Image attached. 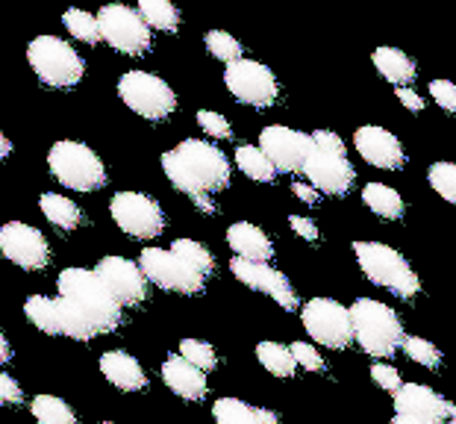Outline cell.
Here are the masks:
<instances>
[{
    "label": "cell",
    "mask_w": 456,
    "mask_h": 424,
    "mask_svg": "<svg viewBox=\"0 0 456 424\" xmlns=\"http://www.w3.org/2000/svg\"><path fill=\"white\" fill-rule=\"evenodd\" d=\"M0 254L27 272H38L51 263V245L45 233L24 221H9L0 227Z\"/></svg>",
    "instance_id": "15"
},
{
    "label": "cell",
    "mask_w": 456,
    "mask_h": 424,
    "mask_svg": "<svg viewBox=\"0 0 456 424\" xmlns=\"http://www.w3.org/2000/svg\"><path fill=\"white\" fill-rule=\"evenodd\" d=\"M171 250L180 259H186V263L203 277H209L212 268H216V257H212V250L203 248L200 242H195V239H177V242L171 245Z\"/></svg>",
    "instance_id": "32"
},
{
    "label": "cell",
    "mask_w": 456,
    "mask_h": 424,
    "mask_svg": "<svg viewBox=\"0 0 456 424\" xmlns=\"http://www.w3.org/2000/svg\"><path fill=\"white\" fill-rule=\"evenodd\" d=\"M92 272L101 277V283L110 289L118 306H135L148 298V281H144L139 263L127 257H103Z\"/></svg>",
    "instance_id": "16"
},
{
    "label": "cell",
    "mask_w": 456,
    "mask_h": 424,
    "mask_svg": "<svg viewBox=\"0 0 456 424\" xmlns=\"http://www.w3.org/2000/svg\"><path fill=\"white\" fill-rule=\"evenodd\" d=\"M292 192H295V198H297V200H304V204H309V207H313L315 200H318V192H315L313 186H309V183H295Z\"/></svg>",
    "instance_id": "46"
},
{
    "label": "cell",
    "mask_w": 456,
    "mask_h": 424,
    "mask_svg": "<svg viewBox=\"0 0 456 424\" xmlns=\"http://www.w3.org/2000/svg\"><path fill=\"white\" fill-rule=\"evenodd\" d=\"M444 424H456V419H451V421H444Z\"/></svg>",
    "instance_id": "51"
},
{
    "label": "cell",
    "mask_w": 456,
    "mask_h": 424,
    "mask_svg": "<svg viewBox=\"0 0 456 424\" xmlns=\"http://www.w3.org/2000/svg\"><path fill=\"white\" fill-rule=\"evenodd\" d=\"M347 313H351L354 339L368 356H395L397 348L403 345L406 333H403L401 318H397V313L392 306H386L383 301L359 298Z\"/></svg>",
    "instance_id": "2"
},
{
    "label": "cell",
    "mask_w": 456,
    "mask_h": 424,
    "mask_svg": "<svg viewBox=\"0 0 456 424\" xmlns=\"http://www.w3.org/2000/svg\"><path fill=\"white\" fill-rule=\"evenodd\" d=\"M374 69L383 74V80H389L397 89H410V83L419 77V69L415 62L397 47H377L374 51Z\"/></svg>",
    "instance_id": "24"
},
{
    "label": "cell",
    "mask_w": 456,
    "mask_h": 424,
    "mask_svg": "<svg viewBox=\"0 0 456 424\" xmlns=\"http://www.w3.org/2000/svg\"><path fill=\"white\" fill-rule=\"evenodd\" d=\"M21 401H24V392L18 387V380L0 371V404H21Z\"/></svg>",
    "instance_id": "43"
},
{
    "label": "cell",
    "mask_w": 456,
    "mask_h": 424,
    "mask_svg": "<svg viewBox=\"0 0 456 424\" xmlns=\"http://www.w3.org/2000/svg\"><path fill=\"white\" fill-rule=\"evenodd\" d=\"M309 139H313V148L327 151V153H342L345 157V142L338 139L333 130H315V133H309Z\"/></svg>",
    "instance_id": "42"
},
{
    "label": "cell",
    "mask_w": 456,
    "mask_h": 424,
    "mask_svg": "<svg viewBox=\"0 0 456 424\" xmlns=\"http://www.w3.org/2000/svg\"><path fill=\"white\" fill-rule=\"evenodd\" d=\"M289 224H292V230L300 236V239H306V242H318V227H315V221L313 218H306V216H292L289 218Z\"/></svg>",
    "instance_id": "44"
},
{
    "label": "cell",
    "mask_w": 456,
    "mask_h": 424,
    "mask_svg": "<svg viewBox=\"0 0 456 424\" xmlns=\"http://www.w3.org/2000/svg\"><path fill=\"white\" fill-rule=\"evenodd\" d=\"M427 177H430L433 192H439V198L456 204V162H436Z\"/></svg>",
    "instance_id": "37"
},
{
    "label": "cell",
    "mask_w": 456,
    "mask_h": 424,
    "mask_svg": "<svg viewBox=\"0 0 456 424\" xmlns=\"http://www.w3.org/2000/svg\"><path fill=\"white\" fill-rule=\"evenodd\" d=\"M38 207H42V216L60 230H77L83 221L80 207H77L71 198L60 195V192H47V195H42L38 198Z\"/></svg>",
    "instance_id": "26"
},
{
    "label": "cell",
    "mask_w": 456,
    "mask_h": 424,
    "mask_svg": "<svg viewBox=\"0 0 456 424\" xmlns=\"http://www.w3.org/2000/svg\"><path fill=\"white\" fill-rule=\"evenodd\" d=\"M401 348L406 351L412 363L424 365V369H439L442 365V351L436 348L430 339H421V336H406Z\"/></svg>",
    "instance_id": "35"
},
{
    "label": "cell",
    "mask_w": 456,
    "mask_h": 424,
    "mask_svg": "<svg viewBox=\"0 0 456 424\" xmlns=\"http://www.w3.org/2000/svg\"><path fill=\"white\" fill-rule=\"evenodd\" d=\"M177 356H183V360H186L189 365H195V369L203 371V374H207L209 369H216V365H218V354H216V348H212L209 342H203V339H183Z\"/></svg>",
    "instance_id": "34"
},
{
    "label": "cell",
    "mask_w": 456,
    "mask_h": 424,
    "mask_svg": "<svg viewBox=\"0 0 456 424\" xmlns=\"http://www.w3.org/2000/svg\"><path fill=\"white\" fill-rule=\"evenodd\" d=\"M362 200L374 216H380L386 221H397L406 209L403 198L397 195L392 186H386V183H368V186L362 189Z\"/></svg>",
    "instance_id": "27"
},
{
    "label": "cell",
    "mask_w": 456,
    "mask_h": 424,
    "mask_svg": "<svg viewBox=\"0 0 456 424\" xmlns=\"http://www.w3.org/2000/svg\"><path fill=\"white\" fill-rule=\"evenodd\" d=\"M118 98L135 115L148 121H162L177 110V94L162 77L151 71H127L118 80Z\"/></svg>",
    "instance_id": "8"
},
{
    "label": "cell",
    "mask_w": 456,
    "mask_h": 424,
    "mask_svg": "<svg viewBox=\"0 0 456 424\" xmlns=\"http://www.w3.org/2000/svg\"><path fill=\"white\" fill-rule=\"evenodd\" d=\"M30 410L38 424H77L74 410L62 398H56V395H36Z\"/></svg>",
    "instance_id": "30"
},
{
    "label": "cell",
    "mask_w": 456,
    "mask_h": 424,
    "mask_svg": "<svg viewBox=\"0 0 456 424\" xmlns=\"http://www.w3.org/2000/svg\"><path fill=\"white\" fill-rule=\"evenodd\" d=\"M12 153V142H9L4 133H0V157H9Z\"/></svg>",
    "instance_id": "49"
},
{
    "label": "cell",
    "mask_w": 456,
    "mask_h": 424,
    "mask_svg": "<svg viewBox=\"0 0 456 424\" xmlns=\"http://www.w3.org/2000/svg\"><path fill=\"white\" fill-rule=\"evenodd\" d=\"M139 18L148 24V30H162V33H174L180 27V12L177 6L168 4V0H142L139 4Z\"/></svg>",
    "instance_id": "29"
},
{
    "label": "cell",
    "mask_w": 456,
    "mask_h": 424,
    "mask_svg": "<svg viewBox=\"0 0 456 424\" xmlns=\"http://www.w3.org/2000/svg\"><path fill=\"white\" fill-rule=\"evenodd\" d=\"M162 171L174 189L186 192L189 198L212 195L230 186V159L224 151L203 139H186L177 148L162 153Z\"/></svg>",
    "instance_id": "1"
},
{
    "label": "cell",
    "mask_w": 456,
    "mask_h": 424,
    "mask_svg": "<svg viewBox=\"0 0 456 424\" xmlns=\"http://www.w3.org/2000/svg\"><path fill=\"white\" fill-rule=\"evenodd\" d=\"M392 424H427V421H419V419H406V416H395Z\"/></svg>",
    "instance_id": "50"
},
{
    "label": "cell",
    "mask_w": 456,
    "mask_h": 424,
    "mask_svg": "<svg viewBox=\"0 0 456 424\" xmlns=\"http://www.w3.org/2000/svg\"><path fill=\"white\" fill-rule=\"evenodd\" d=\"M227 245L236 250L239 259H248V263H268L274 257V245H271L268 233L250 221H236L227 230Z\"/></svg>",
    "instance_id": "22"
},
{
    "label": "cell",
    "mask_w": 456,
    "mask_h": 424,
    "mask_svg": "<svg viewBox=\"0 0 456 424\" xmlns=\"http://www.w3.org/2000/svg\"><path fill=\"white\" fill-rule=\"evenodd\" d=\"M289 351H292L295 363H297V365H304L306 371H324L322 354H318L309 342H295V345H289Z\"/></svg>",
    "instance_id": "39"
},
{
    "label": "cell",
    "mask_w": 456,
    "mask_h": 424,
    "mask_svg": "<svg viewBox=\"0 0 456 424\" xmlns=\"http://www.w3.org/2000/svg\"><path fill=\"white\" fill-rule=\"evenodd\" d=\"M62 21L68 27V33H71L74 38H80V42H86V45H98L101 42L98 18H94L92 12H86V9H68Z\"/></svg>",
    "instance_id": "33"
},
{
    "label": "cell",
    "mask_w": 456,
    "mask_h": 424,
    "mask_svg": "<svg viewBox=\"0 0 456 424\" xmlns=\"http://www.w3.org/2000/svg\"><path fill=\"white\" fill-rule=\"evenodd\" d=\"M354 144H356L359 157L374 168L397 171V168H403V162H406L403 144L397 142V136H392V133L383 127H374V124L359 127L354 136Z\"/></svg>",
    "instance_id": "20"
},
{
    "label": "cell",
    "mask_w": 456,
    "mask_h": 424,
    "mask_svg": "<svg viewBox=\"0 0 456 424\" xmlns=\"http://www.w3.org/2000/svg\"><path fill=\"white\" fill-rule=\"evenodd\" d=\"M397 101H401L410 112H421L424 110V101L419 98L415 89H397Z\"/></svg>",
    "instance_id": "45"
},
{
    "label": "cell",
    "mask_w": 456,
    "mask_h": 424,
    "mask_svg": "<svg viewBox=\"0 0 456 424\" xmlns=\"http://www.w3.org/2000/svg\"><path fill=\"white\" fill-rule=\"evenodd\" d=\"M430 94H433V101L439 103L444 112L456 115V83H451V80H433L430 83Z\"/></svg>",
    "instance_id": "40"
},
{
    "label": "cell",
    "mask_w": 456,
    "mask_h": 424,
    "mask_svg": "<svg viewBox=\"0 0 456 424\" xmlns=\"http://www.w3.org/2000/svg\"><path fill=\"white\" fill-rule=\"evenodd\" d=\"M101 42L127 56H142L151 47V30L142 21L139 12L124 4H106L98 15Z\"/></svg>",
    "instance_id": "10"
},
{
    "label": "cell",
    "mask_w": 456,
    "mask_h": 424,
    "mask_svg": "<svg viewBox=\"0 0 456 424\" xmlns=\"http://www.w3.org/2000/svg\"><path fill=\"white\" fill-rule=\"evenodd\" d=\"M354 254H356V263L368 281L383 286L386 292H392L395 298L410 301V298L421 292L419 274H415V268L406 263V257L401 250H395L383 242H354Z\"/></svg>",
    "instance_id": "3"
},
{
    "label": "cell",
    "mask_w": 456,
    "mask_h": 424,
    "mask_svg": "<svg viewBox=\"0 0 456 424\" xmlns=\"http://www.w3.org/2000/svg\"><path fill=\"white\" fill-rule=\"evenodd\" d=\"M27 60H30V69L38 74V80L51 86V89H71L86 74L80 53L68 42H62L60 36L33 38L30 47H27Z\"/></svg>",
    "instance_id": "7"
},
{
    "label": "cell",
    "mask_w": 456,
    "mask_h": 424,
    "mask_svg": "<svg viewBox=\"0 0 456 424\" xmlns=\"http://www.w3.org/2000/svg\"><path fill=\"white\" fill-rule=\"evenodd\" d=\"M395 416L419 419L427 424H444L456 419V407L448 398H442L439 392H433L430 387L403 383V387L395 392Z\"/></svg>",
    "instance_id": "17"
},
{
    "label": "cell",
    "mask_w": 456,
    "mask_h": 424,
    "mask_svg": "<svg viewBox=\"0 0 456 424\" xmlns=\"http://www.w3.org/2000/svg\"><path fill=\"white\" fill-rule=\"evenodd\" d=\"M139 268L148 283H157L165 292L198 295L203 292L207 277L198 274L186 259H180L171 248H144L139 257Z\"/></svg>",
    "instance_id": "9"
},
{
    "label": "cell",
    "mask_w": 456,
    "mask_h": 424,
    "mask_svg": "<svg viewBox=\"0 0 456 424\" xmlns=\"http://www.w3.org/2000/svg\"><path fill=\"white\" fill-rule=\"evenodd\" d=\"M47 168L71 192H94L106 183V168L101 157L89 144L74 139H62L53 144L51 153H47Z\"/></svg>",
    "instance_id": "5"
},
{
    "label": "cell",
    "mask_w": 456,
    "mask_h": 424,
    "mask_svg": "<svg viewBox=\"0 0 456 424\" xmlns=\"http://www.w3.org/2000/svg\"><path fill=\"white\" fill-rule=\"evenodd\" d=\"M230 272L245 286L274 298V304H280L283 310H289V313L297 310V295H295L292 283H289V277L283 272H277V268H271L268 263H248V259L236 257L230 263Z\"/></svg>",
    "instance_id": "19"
},
{
    "label": "cell",
    "mask_w": 456,
    "mask_h": 424,
    "mask_svg": "<svg viewBox=\"0 0 456 424\" xmlns=\"http://www.w3.org/2000/svg\"><path fill=\"white\" fill-rule=\"evenodd\" d=\"M256 148L265 153V159L274 166V171L295 175V171H304V162L309 151H313V139H309V133L283 127V124H271V127L259 133Z\"/></svg>",
    "instance_id": "14"
},
{
    "label": "cell",
    "mask_w": 456,
    "mask_h": 424,
    "mask_svg": "<svg viewBox=\"0 0 456 424\" xmlns=\"http://www.w3.org/2000/svg\"><path fill=\"white\" fill-rule=\"evenodd\" d=\"M207 51L216 56L221 62H239L241 60V42L239 38H232L230 33L224 30H209L207 33Z\"/></svg>",
    "instance_id": "36"
},
{
    "label": "cell",
    "mask_w": 456,
    "mask_h": 424,
    "mask_svg": "<svg viewBox=\"0 0 456 424\" xmlns=\"http://www.w3.org/2000/svg\"><path fill=\"white\" fill-rule=\"evenodd\" d=\"M60 298L71 301L74 306L92 318L98 324L101 333H112L121 324V306L110 295V289L101 283V277L89 272V268H65L60 274Z\"/></svg>",
    "instance_id": "4"
},
{
    "label": "cell",
    "mask_w": 456,
    "mask_h": 424,
    "mask_svg": "<svg viewBox=\"0 0 456 424\" xmlns=\"http://www.w3.org/2000/svg\"><path fill=\"white\" fill-rule=\"evenodd\" d=\"M300 322H304L306 333L315 342H322L324 348L342 351L354 342L351 313L338 301H333V298H313V301H306L304 310H300Z\"/></svg>",
    "instance_id": "12"
},
{
    "label": "cell",
    "mask_w": 456,
    "mask_h": 424,
    "mask_svg": "<svg viewBox=\"0 0 456 424\" xmlns=\"http://www.w3.org/2000/svg\"><path fill=\"white\" fill-rule=\"evenodd\" d=\"M224 83L232 98L248 106H256V110H268V106H274L280 98V83L274 71L256 60H245V56H241L239 62L227 65Z\"/></svg>",
    "instance_id": "11"
},
{
    "label": "cell",
    "mask_w": 456,
    "mask_h": 424,
    "mask_svg": "<svg viewBox=\"0 0 456 424\" xmlns=\"http://www.w3.org/2000/svg\"><path fill=\"white\" fill-rule=\"evenodd\" d=\"M24 315L30 318L33 327H38L42 333H51V336H68V339H77V342L103 336L98 330V324H94L80 306L65 301V298H47V295L27 298Z\"/></svg>",
    "instance_id": "6"
},
{
    "label": "cell",
    "mask_w": 456,
    "mask_h": 424,
    "mask_svg": "<svg viewBox=\"0 0 456 424\" xmlns=\"http://www.w3.org/2000/svg\"><path fill=\"white\" fill-rule=\"evenodd\" d=\"M110 216L133 239H157L165 230L162 207L142 192H118L110 204Z\"/></svg>",
    "instance_id": "13"
},
{
    "label": "cell",
    "mask_w": 456,
    "mask_h": 424,
    "mask_svg": "<svg viewBox=\"0 0 456 424\" xmlns=\"http://www.w3.org/2000/svg\"><path fill=\"white\" fill-rule=\"evenodd\" d=\"M304 175L309 180V186L315 192H327V195H347L356 180V171L347 162V157L318 148L309 151V157L304 162Z\"/></svg>",
    "instance_id": "18"
},
{
    "label": "cell",
    "mask_w": 456,
    "mask_h": 424,
    "mask_svg": "<svg viewBox=\"0 0 456 424\" xmlns=\"http://www.w3.org/2000/svg\"><path fill=\"white\" fill-rule=\"evenodd\" d=\"M212 419L216 424H280L277 412L262 410V407H250V404L239 401V398H221L212 407Z\"/></svg>",
    "instance_id": "25"
},
{
    "label": "cell",
    "mask_w": 456,
    "mask_h": 424,
    "mask_svg": "<svg viewBox=\"0 0 456 424\" xmlns=\"http://www.w3.org/2000/svg\"><path fill=\"white\" fill-rule=\"evenodd\" d=\"M101 371L121 392H142L148 387V374H144L142 363L127 351H106L101 356Z\"/></svg>",
    "instance_id": "21"
},
{
    "label": "cell",
    "mask_w": 456,
    "mask_h": 424,
    "mask_svg": "<svg viewBox=\"0 0 456 424\" xmlns=\"http://www.w3.org/2000/svg\"><path fill=\"white\" fill-rule=\"evenodd\" d=\"M236 166L256 183H271L277 175L274 166L265 159V153H262L256 144H239V148H236Z\"/></svg>",
    "instance_id": "31"
},
{
    "label": "cell",
    "mask_w": 456,
    "mask_h": 424,
    "mask_svg": "<svg viewBox=\"0 0 456 424\" xmlns=\"http://www.w3.org/2000/svg\"><path fill=\"white\" fill-rule=\"evenodd\" d=\"M198 124L203 127V133H209L212 139H230L232 136V127L230 121L224 118L221 112H212V110H200L198 112Z\"/></svg>",
    "instance_id": "38"
},
{
    "label": "cell",
    "mask_w": 456,
    "mask_h": 424,
    "mask_svg": "<svg viewBox=\"0 0 456 424\" xmlns=\"http://www.w3.org/2000/svg\"><path fill=\"white\" fill-rule=\"evenodd\" d=\"M162 380L174 395L186 401H200L207 395V374L198 371L195 365H189L183 356H168L162 363Z\"/></svg>",
    "instance_id": "23"
},
{
    "label": "cell",
    "mask_w": 456,
    "mask_h": 424,
    "mask_svg": "<svg viewBox=\"0 0 456 424\" xmlns=\"http://www.w3.org/2000/svg\"><path fill=\"white\" fill-rule=\"evenodd\" d=\"M191 200H195V207L200 212H207V216H212V212H216V204H212L209 195H198V198H191Z\"/></svg>",
    "instance_id": "47"
},
{
    "label": "cell",
    "mask_w": 456,
    "mask_h": 424,
    "mask_svg": "<svg viewBox=\"0 0 456 424\" xmlns=\"http://www.w3.org/2000/svg\"><path fill=\"white\" fill-rule=\"evenodd\" d=\"M256 360L262 363V369L268 374H274V378H292L297 369L292 351H289V345L283 342H259Z\"/></svg>",
    "instance_id": "28"
},
{
    "label": "cell",
    "mask_w": 456,
    "mask_h": 424,
    "mask_svg": "<svg viewBox=\"0 0 456 424\" xmlns=\"http://www.w3.org/2000/svg\"><path fill=\"white\" fill-rule=\"evenodd\" d=\"M371 380H374L380 389H386V392H397V389L403 387L397 369H392V365H386V363H374V365H371Z\"/></svg>",
    "instance_id": "41"
},
{
    "label": "cell",
    "mask_w": 456,
    "mask_h": 424,
    "mask_svg": "<svg viewBox=\"0 0 456 424\" xmlns=\"http://www.w3.org/2000/svg\"><path fill=\"white\" fill-rule=\"evenodd\" d=\"M9 356H12V348H9L6 336L0 333V365H6V363H9Z\"/></svg>",
    "instance_id": "48"
},
{
    "label": "cell",
    "mask_w": 456,
    "mask_h": 424,
    "mask_svg": "<svg viewBox=\"0 0 456 424\" xmlns=\"http://www.w3.org/2000/svg\"><path fill=\"white\" fill-rule=\"evenodd\" d=\"M101 424H115V421H101Z\"/></svg>",
    "instance_id": "52"
}]
</instances>
